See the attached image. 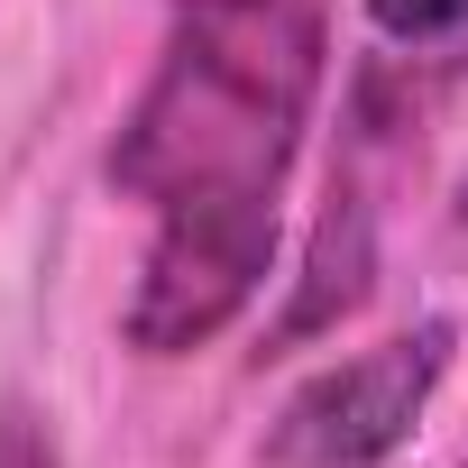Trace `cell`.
I'll return each instance as SVG.
<instances>
[{"label":"cell","mask_w":468,"mask_h":468,"mask_svg":"<svg viewBox=\"0 0 468 468\" xmlns=\"http://www.w3.org/2000/svg\"><path fill=\"white\" fill-rule=\"evenodd\" d=\"M322 19L303 0H175L165 56L111 138V184L147 211L276 202L313 129Z\"/></svg>","instance_id":"1"},{"label":"cell","mask_w":468,"mask_h":468,"mask_svg":"<svg viewBox=\"0 0 468 468\" xmlns=\"http://www.w3.org/2000/svg\"><path fill=\"white\" fill-rule=\"evenodd\" d=\"M267 276H276V202L156 211V239H147V267H138V294H129L120 331L147 358H184V349H202L239 322Z\"/></svg>","instance_id":"2"},{"label":"cell","mask_w":468,"mask_h":468,"mask_svg":"<svg viewBox=\"0 0 468 468\" xmlns=\"http://www.w3.org/2000/svg\"><path fill=\"white\" fill-rule=\"evenodd\" d=\"M450 349H459V322H413L322 377H303L285 395V413L267 422V468H377L413 441L431 386L450 377Z\"/></svg>","instance_id":"3"},{"label":"cell","mask_w":468,"mask_h":468,"mask_svg":"<svg viewBox=\"0 0 468 468\" xmlns=\"http://www.w3.org/2000/svg\"><path fill=\"white\" fill-rule=\"evenodd\" d=\"M367 267H377L367 193H358V184H331V211H322V229H313V267H303V294L285 303L276 340H313V331H331L340 313H358V303H367Z\"/></svg>","instance_id":"4"},{"label":"cell","mask_w":468,"mask_h":468,"mask_svg":"<svg viewBox=\"0 0 468 468\" xmlns=\"http://www.w3.org/2000/svg\"><path fill=\"white\" fill-rule=\"evenodd\" d=\"M367 19H377L395 47H431V37H450V28L468 19V0H367Z\"/></svg>","instance_id":"5"},{"label":"cell","mask_w":468,"mask_h":468,"mask_svg":"<svg viewBox=\"0 0 468 468\" xmlns=\"http://www.w3.org/2000/svg\"><path fill=\"white\" fill-rule=\"evenodd\" d=\"M459 220H468V175H459Z\"/></svg>","instance_id":"6"}]
</instances>
